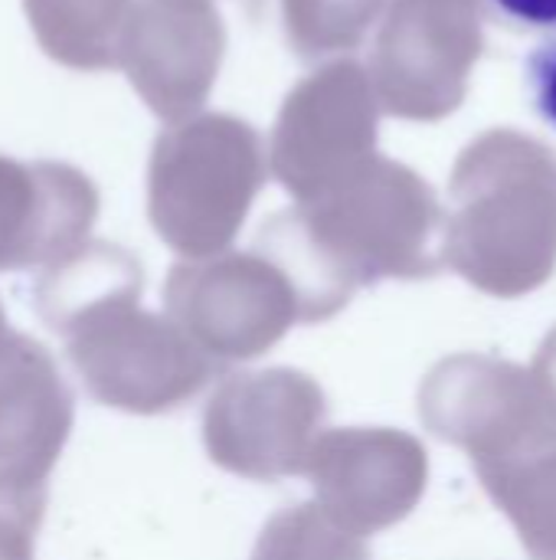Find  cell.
Masks as SVG:
<instances>
[{
  "label": "cell",
  "instance_id": "cell-8",
  "mask_svg": "<svg viewBox=\"0 0 556 560\" xmlns=\"http://www.w3.org/2000/svg\"><path fill=\"white\" fill-rule=\"evenodd\" d=\"M328 420L321 384L295 368H265L226 377L203 413L210 459L252 482L305 476Z\"/></svg>",
  "mask_w": 556,
  "mask_h": 560
},
{
  "label": "cell",
  "instance_id": "cell-4",
  "mask_svg": "<svg viewBox=\"0 0 556 560\" xmlns=\"http://www.w3.org/2000/svg\"><path fill=\"white\" fill-rule=\"evenodd\" d=\"M269 174V148L246 118L200 112L167 125L147 161L151 226L184 259L220 256L239 236Z\"/></svg>",
  "mask_w": 556,
  "mask_h": 560
},
{
  "label": "cell",
  "instance_id": "cell-7",
  "mask_svg": "<svg viewBox=\"0 0 556 560\" xmlns=\"http://www.w3.org/2000/svg\"><path fill=\"white\" fill-rule=\"evenodd\" d=\"M164 302L167 318L220 371L262 358L301 322L292 279L256 249L174 266Z\"/></svg>",
  "mask_w": 556,
  "mask_h": 560
},
{
  "label": "cell",
  "instance_id": "cell-14",
  "mask_svg": "<svg viewBox=\"0 0 556 560\" xmlns=\"http://www.w3.org/2000/svg\"><path fill=\"white\" fill-rule=\"evenodd\" d=\"M138 0H23L39 49L66 69L121 66V43Z\"/></svg>",
  "mask_w": 556,
  "mask_h": 560
},
{
  "label": "cell",
  "instance_id": "cell-18",
  "mask_svg": "<svg viewBox=\"0 0 556 560\" xmlns=\"http://www.w3.org/2000/svg\"><path fill=\"white\" fill-rule=\"evenodd\" d=\"M511 30L556 33V0H488Z\"/></svg>",
  "mask_w": 556,
  "mask_h": 560
},
{
  "label": "cell",
  "instance_id": "cell-3",
  "mask_svg": "<svg viewBox=\"0 0 556 560\" xmlns=\"http://www.w3.org/2000/svg\"><path fill=\"white\" fill-rule=\"evenodd\" d=\"M141 266L111 243H92L39 282V299H85L75 364L88 390L131 413H167L220 371L170 318L138 308Z\"/></svg>",
  "mask_w": 556,
  "mask_h": 560
},
{
  "label": "cell",
  "instance_id": "cell-6",
  "mask_svg": "<svg viewBox=\"0 0 556 560\" xmlns=\"http://www.w3.org/2000/svg\"><path fill=\"white\" fill-rule=\"evenodd\" d=\"M380 98L367 66L357 59H328L308 72L282 102L272 138V177L308 203L377 158Z\"/></svg>",
  "mask_w": 556,
  "mask_h": 560
},
{
  "label": "cell",
  "instance_id": "cell-17",
  "mask_svg": "<svg viewBox=\"0 0 556 560\" xmlns=\"http://www.w3.org/2000/svg\"><path fill=\"white\" fill-rule=\"evenodd\" d=\"M524 85L531 95L534 112L556 128V33L531 49L524 59Z\"/></svg>",
  "mask_w": 556,
  "mask_h": 560
},
{
  "label": "cell",
  "instance_id": "cell-1",
  "mask_svg": "<svg viewBox=\"0 0 556 560\" xmlns=\"http://www.w3.org/2000/svg\"><path fill=\"white\" fill-rule=\"evenodd\" d=\"M295 285L301 322H328L357 289L433 279L446 269V210L436 190L393 158H370L334 190L272 213L252 243Z\"/></svg>",
  "mask_w": 556,
  "mask_h": 560
},
{
  "label": "cell",
  "instance_id": "cell-9",
  "mask_svg": "<svg viewBox=\"0 0 556 560\" xmlns=\"http://www.w3.org/2000/svg\"><path fill=\"white\" fill-rule=\"evenodd\" d=\"M419 420L436 440L485 463L554 423L556 410L531 368L495 354H452L423 377Z\"/></svg>",
  "mask_w": 556,
  "mask_h": 560
},
{
  "label": "cell",
  "instance_id": "cell-15",
  "mask_svg": "<svg viewBox=\"0 0 556 560\" xmlns=\"http://www.w3.org/2000/svg\"><path fill=\"white\" fill-rule=\"evenodd\" d=\"M387 7L390 0H282L285 39L305 62L341 59L364 43Z\"/></svg>",
  "mask_w": 556,
  "mask_h": 560
},
{
  "label": "cell",
  "instance_id": "cell-12",
  "mask_svg": "<svg viewBox=\"0 0 556 560\" xmlns=\"http://www.w3.org/2000/svg\"><path fill=\"white\" fill-rule=\"evenodd\" d=\"M95 217L98 190L79 167L0 154V269L72 256Z\"/></svg>",
  "mask_w": 556,
  "mask_h": 560
},
{
  "label": "cell",
  "instance_id": "cell-16",
  "mask_svg": "<svg viewBox=\"0 0 556 560\" xmlns=\"http://www.w3.org/2000/svg\"><path fill=\"white\" fill-rule=\"evenodd\" d=\"M252 560H370V551L318 502H298L265 522Z\"/></svg>",
  "mask_w": 556,
  "mask_h": 560
},
{
  "label": "cell",
  "instance_id": "cell-11",
  "mask_svg": "<svg viewBox=\"0 0 556 560\" xmlns=\"http://www.w3.org/2000/svg\"><path fill=\"white\" fill-rule=\"evenodd\" d=\"M226 56V23L213 0H138L121 66L141 102L167 125L200 115Z\"/></svg>",
  "mask_w": 556,
  "mask_h": 560
},
{
  "label": "cell",
  "instance_id": "cell-13",
  "mask_svg": "<svg viewBox=\"0 0 556 560\" xmlns=\"http://www.w3.org/2000/svg\"><path fill=\"white\" fill-rule=\"evenodd\" d=\"M534 560H556V423L472 466Z\"/></svg>",
  "mask_w": 556,
  "mask_h": 560
},
{
  "label": "cell",
  "instance_id": "cell-19",
  "mask_svg": "<svg viewBox=\"0 0 556 560\" xmlns=\"http://www.w3.org/2000/svg\"><path fill=\"white\" fill-rule=\"evenodd\" d=\"M531 371H534V377L541 381L544 394L551 397V404H554V410H556V328H551V331H547V338L541 341V348H537V354H534Z\"/></svg>",
  "mask_w": 556,
  "mask_h": 560
},
{
  "label": "cell",
  "instance_id": "cell-2",
  "mask_svg": "<svg viewBox=\"0 0 556 560\" xmlns=\"http://www.w3.org/2000/svg\"><path fill=\"white\" fill-rule=\"evenodd\" d=\"M446 266L492 299H524L556 272V154L518 128L469 141L449 177Z\"/></svg>",
  "mask_w": 556,
  "mask_h": 560
},
{
  "label": "cell",
  "instance_id": "cell-5",
  "mask_svg": "<svg viewBox=\"0 0 556 560\" xmlns=\"http://www.w3.org/2000/svg\"><path fill=\"white\" fill-rule=\"evenodd\" d=\"M485 0H390L367 66L383 115L433 125L459 112L485 52Z\"/></svg>",
  "mask_w": 556,
  "mask_h": 560
},
{
  "label": "cell",
  "instance_id": "cell-10",
  "mask_svg": "<svg viewBox=\"0 0 556 560\" xmlns=\"http://www.w3.org/2000/svg\"><path fill=\"white\" fill-rule=\"evenodd\" d=\"M315 502L367 538L413 515L429 486L426 446L393 427H341L315 440L305 469Z\"/></svg>",
  "mask_w": 556,
  "mask_h": 560
}]
</instances>
